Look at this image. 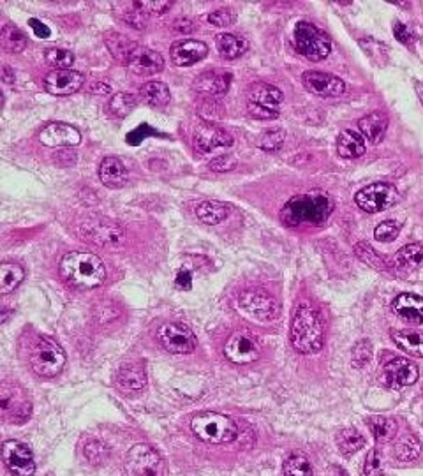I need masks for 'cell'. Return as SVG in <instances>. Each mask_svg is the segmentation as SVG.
Here are the masks:
<instances>
[{
  "mask_svg": "<svg viewBox=\"0 0 423 476\" xmlns=\"http://www.w3.org/2000/svg\"><path fill=\"white\" fill-rule=\"evenodd\" d=\"M334 212V201L323 191L293 196L281 210V221L289 228L321 226Z\"/></svg>",
  "mask_w": 423,
  "mask_h": 476,
  "instance_id": "cell-1",
  "label": "cell"
},
{
  "mask_svg": "<svg viewBox=\"0 0 423 476\" xmlns=\"http://www.w3.org/2000/svg\"><path fill=\"white\" fill-rule=\"evenodd\" d=\"M60 277L78 290H96L106 280V268L103 259L94 252H67L59 265Z\"/></svg>",
  "mask_w": 423,
  "mask_h": 476,
  "instance_id": "cell-2",
  "label": "cell"
},
{
  "mask_svg": "<svg viewBox=\"0 0 423 476\" xmlns=\"http://www.w3.org/2000/svg\"><path fill=\"white\" fill-rule=\"evenodd\" d=\"M291 346L300 355H312L321 351L325 344V327L320 312L309 304L296 307L289 328Z\"/></svg>",
  "mask_w": 423,
  "mask_h": 476,
  "instance_id": "cell-3",
  "label": "cell"
},
{
  "mask_svg": "<svg viewBox=\"0 0 423 476\" xmlns=\"http://www.w3.org/2000/svg\"><path fill=\"white\" fill-rule=\"evenodd\" d=\"M191 429H193L198 439L205 443H212V445L231 443L238 436L237 424L230 416L220 413H212V411L196 414L191 420Z\"/></svg>",
  "mask_w": 423,
  "mask_h": 476,
  "instance_id": "cell-4",
  "label": "cell"
},
{
  "mask_svg": "<svg viewBox=\"0 0 423 476\" xmlns=\"http://www.w3.org/2000/svg\"><path fill=\"white\" fill-rule=\"evenodd\" d=\"M293 42L296 52L310 62H321L332 52V41L323 30L310 21H298L293 32Z\"/></svg>",
  "mask_w": 423,
  "mask_h": 476,
  "instance_id": "cell-5",
  "label": "cell"
},
{
  "mask_svg": "<svg viewBox=\"0 0 423 476\" xmlns=\"http://www.w3.org/2000/svg\"><path fill=\"white\" fill-rule=\"evenodd\" d=\"M66 366V353L48 337L38 339L30 351V367L38 376L55 378Z\"/></svg>",
  "mask_w": 423,
  "mask_h": 476,
  "instance_id": "cell-6",
  "label": "cell"
},
{
  "mask_svg": "<svg viewBox=\"0 0 423 476\" xmlns=\"http://www.w3.org/2000/svg\"><path fill=\"white\" fill-rule=\"evenodd\" d=\"M284 94L270 83H256L249 90L247 111L258 120H272L279 117V108Z\"/></svg>",
  "mask_w": 423,
  "mask_h": 476,
  "instance_id": "cell-7",
  "label": "cell"
},
{
  "mask_svg": "<svg viewBox=\"0 0 423 476\" xmlns=\"http://www.w3.org/2000/svg\"><path fill=\"white\" fill-rule=\"evenodd\" d=\"M238 304L249 316L256 317L261 323H272L281 314V304L266 290H247L240 293Z\"/></svg>",
  "mask_w": 423,
  "mask_h": 476,
  "instance_id": "cell-8",
  "label": "cell"
},
{
  "mask_svg": "<svg viewBox=\"0 0 423 476\" xmlns=\"http://www.w3.org/2000/svg\"><path fill=\"white\" fill-rule=\"evenodd\" d=\"M125 476H164V463L152 446L136 445L125 457Z\"/></svg>",
  "mask_w": 423,
  "mask_h": 476,
  "instance_id": "cell-9",
  "label": "cell"
},
{
  "mask_svg": "<svg viewBox=\"0 0 423 476\" xmlns=\"http://www.w3.org/2000/svg\"><path fill=\"white\" fill-rule=\"evenodd\" d=\"M399 200V193L393 186L385 182H376L371 186L358 191L354 196V203L367 214H378V212L386 210Z\"/></svg>",
  "mask_w": 423,
  "mask_h": 476,
  "instance_id": "cell-10",
  "label": "cell"
},
{
  "mask_svg": "<svg viewBox=\"0 0 423 476\" xmlns=\"http://www.w3.org/2000/svg\"><path fill=\"white\" fill-rule=\"evenodd\" d=\"M259 355H261V348L258 341L247 332H235L224 344V356L237 366L254 363Z\"/></svg>",
  "mask_w": 423,
  "mask_h": 476,
  "instance_id": "cell-11",
  "label": "cell"
},
{
  "mask_svg": "<svg viewBox=\"0 0 423 476\" xmlns=\"http://www.w3.org/2000/svg\"><path fill=\"white\" fill-rule=\"evenodd\" d=\"M0 407H2L4 418L14 424H23L30 418L32 404L27 400L23 390L11 383H2L0 387Z\"/></svg>",
  "mask_w": 423,
  "mask_h": 476,
  "instance_id": "cell-12",
  "label": "cell"
},
{
  "mask_svg": "<svg viewBox=\"0 0 423 476\" xmlns=\"http://www.w3.org/2000/svg\"><path fill=\"white\" fill-rule=\"evenodd\" d=\"M159 341L166 351L173 355H186L196 349V337L186 324L166 323L159 328Z\"/></svg>",
  "mask_w": 423,
  "mask_h": 476,
  "instance_id": "cell-13",
  "label": "cell"
},
{
  "mask_svg": "<svg viewBox=\"0 0 423 476\" xmlns=\"http://www.w3.org/2000/svg\"><path fill=\"white\" fill-rule=\"evenodd\" d=\"M2 460L14 476H34L35 463L30 446L21 441H6L2 445Z\"/></svg>",
  "mask_w": 423,
  "mask_h": 476,
  "instance_id": "cell-14",
  "label": "cell"
},
{
  "mask_svg": "<svg viewBox=\"0 0 423 476\" xmlns=\"http://www.w3.org/2000/svg\"><path fill=\"white\" fill-rule=\"evenodd\" d=\"M81 235L85 240L101 245V247H115L124 240L122 230L104 219H86L81 225Z\"/></svg>",
  "mask_w": 423,
  "mask_h": 476,
  "instance_id": "cell-15",
  "label": "cell"
},
{
  "mask_svg": "<svg viewBox=\"0 0 423 476\" xmlns=\"http://www.w3.org/2000/svg\"><path fill=\"white\" fill-rule=\"evenodd\" d=\"M85 83L81 73L74 69H53L43 79V86L50 96L66 97L76 94Z\"/></svg>",
  "mask_w": 423,
  "mask_h": 476,
  "instance_id": "cell-16",
  "label": "cell"
},
{
  "mask_svg": "<svg viewBox=\"0 0 423 476\" xmlns=\"http://www.w3.org/2000/svg\"><path fill=\"white\" fill-rule=\"evenodd\" d=\"M418 367L406 358H393L383 367V383L388 388L411 387L418 381Z\"/></svg>",
  "mask_w": 423,
  "mask_h": 476,
  "instance_id": "cell-17",
  "label": "cell"
},
{
  "mask_svg": "<svg viewBox=\"0 0 423 476\" xmlns=\"http://www.w3.org/2000/svg\"><path fill=\"white\" fill-rule=\"evenodd\" d=\"M302 83L310 94L317 97H339L346 90L341 78L330 73H321V71H305L302 74Z\"/></svg>",
  "mask_w": 423,
  "mask_h": 476,
  "instance_id": "cell-18",
  "label": "cell"
},
{
  "mask_svg": "<svg viewBox=\"0 0 423 476\" xmlns=\"http://www.w3.org/2000/svg\"><path fill=\"white\" fill-rule=\"evenodd\" d=\"M193 145L196 152L208 154L212 152V150L219 149V147H231L233 145V138H231L230 132L217 128L215 124L203 122V124L198 125L196 131H194Z\"/></svg>",
  "mask_w": 423,
  "mask_h": 476,
  "instance_id": "cell-19",
  "label": "cell"
},
{
  "mask_svg": "<svg viewBox=\"0 0 423 476\" xmlns=\"http://www.w3.org/2000/svg\"><path fill=\"white\" fill-rule=\"evenodd\" d=\"M169 53H171V60L175 66L189 67L208 55V46L198 39H180V41L173 42Z\"/></svg>",
  "mask_w": 423,
  "mask_h": 476,
  "instance_id": "cell-20",
  "label": "cell"
},
{
  "mask_svg": "<svg viewBox=\"0 0 423 476\" xmlns=\"http://www.w3.org/2000/svg\"><path fill=\"white\" fill-rule=\"evenodd\" d=\"M125 66L129 67L131 73L138 74V76H154V74L161 73L162 71V67H164V59H162L161 53L154 52V50H148L145 48V46H138Z\"/></svg>",
  "mask_w": 423,
  "mask_h": 476,
  "instance_id": "cell-21",
  "label": "cell"
},
{
  "mask_svg": "<svg viewBox=\"0 0 423 476\" xmlns=\"http://www.w3.org/2000/svg\"><path fill=\"white\" fill-rule=\"evenodd\" d=\"M43 145L46 147H74L81 142V135L76 128L64 122H53L48 124L39 135Z\"/></svg>",
  "mask_w": 423,
  "mask_h": 476,
  "instance_id": "cell-22",
  "label": "cell"
},
{
  "mask_svg": "<svg viewBox=\"0 0 423 476\" xmlns=\"http://www.w3.org/2000/svg\"><path fill=\"white\" fill-rule=\"evenodd\" d=\"M392 311L399 319L411 324H423V298L414 293H400L393 300Z\"/></svg>",
  "mask_w": 423,
  "mask_h": 476,
  "instance_id": "cell-23",
  "label": "cell"
},
{
  "mask_svg": "<svg viewBox=\"0 0 423 476\" xmlns=\"http://www.w3.org/2000/svg\"><path fill=\"white\" fill-rule=\"evenodd\" d=\"M358 128H360L361 136L367 140L372 145H378L381 143V140L385 138L386 129H388V117L381 111H372V113L365 115L358 122Z\"/></svg>",
  "mask_w": 423,
  "mask_h": 476,
  "instance_id": "cell-24",
  "label": "cell"
},
{
  "mask_svg": "<svg viewBox=\"0 0 423 476\" xmlns=\"http://www.w3.org/2000/svg\"><path fill=\"white\" fill-rule=\"evenodd\" d=\"M99 178L110 189H120L128 183V169L118 157H104L99 166Z\"/></svg>",
  "mask_w": 423,
  "mask_h": 476,
  "instance_id": "cell-25",
  "label": "cell"
},
{
  "mask_svg": "<svg viewBox=\"0 0 423 476\" xmlns=\"http://www.w3.org/2000/svg\"><path fill=\"white\" fill-rule=\"evenodd\" d=\"M117 387L129 394L143 390L147 387V369L143 363L136 362L122 367L117 374Z\"/></svg>",
  "mask_w": 423,
  "mask_h": 476,
  "instance_id": "cell-26",
  "label": "cell"
},
{
  "mask_svg": "<svg viewBox=\"0 0 423 476\" xmlns=\"http://www.w3.org/2000/svg\"><path fill=\"white\" fill-rule=\"evenodd\" d=\"M367 150V143L360 132L353 129H346L339 135L337 140V154L344 159H356L361 157Z\"/></svg>",
  "mask_w": 423,
  "mask_h": 476,
  "instance_id": "cell-27",
  "label": "cell"
},
{
  "mask_svg": "<svg viewBox=\"0 0 423 476\" xmlns=\"http://www.w3.org/2000/svg\"><path fill=\"white\" fill-rule=\"evenodd\" d=\"M392 341L400 351L417 358H423V332L418 330H395L392 332Z\"/></svg>",
  "mask_w": 423,
  "mask_h": 476,
  "instance_id": "cell-28",
  "label": "cell"
},
{
  "mask_svg": "<svg viewBox=\"0 0 423 476\" xmlns=\"http://www.w3.org/2000/svg\"><path fill=\"white\" fill-rule=\"evenodd\" d=\"M395 268L402 272H413V270L423 266V245L422 244H407L397 251L393 258Z\"/></svg>",
  "mask_w": 423,
  "mask_h": 476,
  "instance_id": "cell-29",
  "label": "cell"
},
{
  "mask_svg": "<svg viewBox=\"0 0 423 476\" xmlns=\"http://www.w3.org/2000/svg\"><path fill=\"white\" fill-rule=\"evenodd\" d=\"M140 97L152 108H166L171 101V92L162 81H148L140 89Z\"/></svg>",
  "mask_w": 423,
  "mask_h": 476,
  "instance_id": "cell-30",
  "label": "cell"
},
{
  "mask_svg": "<svg viewBox=\"0 0 423 476\" xmlns=\"http://www.w3.org/2000/svg\"><path fill=\"white\" fill-rule=\"evenodd\" d=\"M230 212H231L230 205L222 203V201H217V200L201 201V203L196 207L198 219L208 226L219 225V222L226 221Z\"/></svg>",
  "mask_w": 423,
  "mask_h": 476,
  "instance_id": "cell-31",
  "label": "cell"
},
{
  "mask_svg": "<svg viewBox=\"0 0 423 476\" xmlns=\"http://www.w3.org/2000/svg\"><path fill=\"white\" fill-rule=\"evenodd\" d=\"M230 89V76L217 73H203L194 79V90L205 96H222Z\"/></svg>",
  "mask_w": 423,
  "mask_h": 476,
  "instance_id": "cell-32",
  "label": "cell"
},
{
  "mask_svg": "<svg viewBox=\"0 0 423 476\" xmlns=\"http://www.w3.org/2000/svg\"><path fill=\"white\" fill-rule=\"evenodd\" d=\"M215 46L220 57L227 60L238 59L249 50V42L244 38H238L235 34H219L215 39Z\"/></svg>",
  "mask_w": 423,
  "mask_h": 476,
  "instance_id": "cell-33",
  "label": "cell"
},
{
  "mask_svg": "<svg viewBox=\"0 0 423 476\" xmlns=\"http://www.w3.org/2000/svg\"><path fill=\"white\" fill-rule=\"evenodd\" d=\"M104 41H106V46L111 52V55H113L115 59L122 64H128V60L131 59L135 50L140 46L138 42L131 41V39L124 38V35H120V34H108Z\"/></svg>",
  "mask_w": 423,
  "mask_h": 476,
  "instance_id": "cell-34",
  "label": "cell"
},
{
  "mask_svg": "<svg viewBox=\"0 0 423 476\" xmlns=\"http://www.w3.org/2000/svg\"><path fill=\"white\" fill-rule=\"evenodd\" d=\"M25 279V270L16 263H2L0 265V293L9 295L16 290Z\"/></svg>",
  "mask_w": 423,
  "mask_h": 476,
  "instance_id": "cell-35",
  "label": "cell"
},
{
  "mask_svg": "<svg viewBox=\"0 0 423 476\" xmlns=\"http://www.w3.org/2000/svg\"><path fill=\"white\" fill-rule=\"evenodd\" d=\"M0 45L7 53H21L27 48V38L20 28L6 23L2 27V32H0Z\"/></svg>",
  "mask_w": 423,
  "mask_h": 476,
  "instance_id": "cell-36",
  "label": "cell"
},
{
  "mask_svg": "<svg viewBox=\"0 0 423 476\" xmlns=\"http://www.w3.org/2000/svg\"><path fill=\"white\" fill-rule=\"evenodd\" d=\"M368 429L374 434L376 441L386 443L395 438L397 434V421L388 416H371L367 420Z\"/></svg>",
  "mask_w": 423,
  "mask_h": 476,
  "instance_id": "cell-37",
  "label": "cell"
},
{
  "mask_svg": "<svg viewBox=\"0 0 423 476\" xmlns=\"http://www.w3.org/2000/svg\"><path fill=\"white\" fill-rule=\"evenodd\" d=\"M136 104H138V101H136V97L132 96V94L118 92V94H115V96H111L106 110L111 117L125 118L132 110H135Z\"/></svg>",
  "mask_w": 423,
  "mask_h": 476,
  "instance_id": "cell-38",
  "label": "cell"
},
{
  "mask_svg": "<svg viewBox=\"0 0 423 476\" xmlns=\"http://www.w3.org/2000/svg\"><path fill=\"white\" fill-rule=\"evenodd\" d=\"M337 445L341 453H344V455H353V453H356L358 450L363 448L365 439L356 429H344V431L339 432Z\"/></svg>",
  "mask_w": 423,
  "mask_h": 476,
  "instance_id": "cell-39",
  "label": "cell"
},
{
  "mask_svg": "<svg viewBox=\"0 0 423 476\" xmlns=\"http://www.w3.org/2000/svg\"><path fill=\"white\" fill-rule=\"evenodd\" d=\"M360 46L365 52V55H368V59L376 64V66H385L388 62V53L390 48L385 42H379L372 38H363L360 39Z\"/></svg>",
  "mask_w": 423,
  "mask_h": 476,
  "instance_id": "cell-40",
  "label": "cell"
},
{
  "mask_svg": "<svg viewBox=\"0 0 423 476\" xmlns=\"http://www.w3.org/2000/svg\"><path fill=\"white\" fill-rule=\"evenodd\" d=\"M122 6L125 7V11H117V14L125 21V23L131 25V27H135V28H138V30L147 27V13L141 9L140 2H129V4H122Z\"/></svg>",
  "mask_w": 423,
  "mask_h": 476,
  "instance_id": "cell-41",
  "label": "cell"
},
{
  "mask_svg": "<svg viewBox=\"0 0 423 476\" xmlns=\"http://www.w3.org/2000/svg\"><path fill=\"white\" fill-rule=\"evenodd\" d=\"M422 452V446L418 443V439L414 436L407 434L404 436L399 441V445L395 446V457L402 463H411V460L417 459Z\"/></svg>",
  "mask_w": 423,
  "mask_h": 476,
  "instance_id": "cell-42",
  "label": "cell"
},
{
  "mask_svg": "<svg viewBox=\"0 0 423 476\" xmlns=\"http://www.w3.org/2000/svg\"><path fill=\"white\" fill-rule=\"evenodd\" d=\"M282 473L284 476H312V466H310L309 459L305 455H291L286 459L284 466H282Z\"/></svg>",
  "mask_w": 423,
  "mask_h": 476,
  "instance_id": "cell-43",
  "label": "cell"
},
{
  "mask_svg": "<svg viewBox=\"0 0 423 476\" xmlns=\"http://www.w3.org/2000/svg\"><path fill=\"white\" fill-rule=\"evenodd\" d=\"M45 60L46 64L57 67V69H71V66L74 64V55L69 50L50 48L45 52Z\"/></svg>",
  "mask_w": 423,
  "mask_h": 476,
  "instance_id": "cell-44",
  "label": "cell"
},
{
  "mask_svg": "<svg viewBox=\"0 0 423 476\" xmlns=\"http://www.w3.org/2000/svg\"><path fill=\"white\" fill-rule=\"evenodd\" d=\"M284 131L282 129H270V131L263 132L258 140V147L265 152H277L281 147L284 145Z\"/></svg>",
  "mask_w": 423,
  "mask_h": 476,
  "instance_id": "cell-45",
  "label": "cell"
},
{
  "mask_svg": "<svg viewBox=\"0 0 423 476\" xmlns=\"http://www.w3.org/2000/svg\"><path fill=\"white\" fill-rule=\"evenodd\" d=\"M354 252H356V256L361 259V261L368 263V265L376 266V268H379V270L386 268L385 259H383L381 256H379L378 252H376L374 249H372L368 244H363V242H360V244L354 245Z\"/></svg>",
  "mask_w": 423,
  "mask_h": 476,
  "instance_id": "cell-46",
  "label": "cell"
},
{
  "mask_svg": "<svg viewBox=\"0 0 423 476\" xmlns=\"http://www.w3.org/2000/svg\"><path fill=\"white\" fill-rule=\"evenodd\" d=\"M400 233V225L395 221H383L381 225L376 226L374 230V237L378 242H383V244H390V242L397 240Z\"/></svg>",
  "mask_w": 423,
  "mask_h": 476,
  "instance_id": "cell-47",
  "label": "cell"
},
{
  "mask_svg": "<svg viewBox=\"0 0 423 476\" xmlns=\"http://www.w3.org/2000/svg\"><path fill=\"white\" fill-rule=\"evenodd\" d=\"M353 366L361 369V367L367 366L368 362L372 360V344L368 341H358L353 348Z\"/></svg>",
  "mask_w": 423,
  "mask_h": 476,
  "instance_id": "cell-48",
  "label": "cell"
},
{
  "mask_svg": "<svg viewBox=\"0 0 423 476\" xmlns=\"http://www.w3.org/2000/svg\"><path fill=\"white\" fill-rule=\"evenodd\" d=\"M85 457L92 464H103L108 457V448L101 441L92 439L85 445Z\"/></svg>",
  "mask_w": 423,
  "mask_h": 476,
  "instance_id": "cell-49",
  "label": "cell"
},
{
  "mask_svg": "<svg viewBox=\"0 0 423 476\" xmlns=\"http://www.w3.org/2000/svg\"><path fill=\"white\" fill-rule=\"evenodd\" d=\"M235 13L231 9H217L213 11L207 16L208 23L213 25V27H219V28H224V27H230V25L235 23Z\"/></svg>",
  "mask_w": 423,
  "mask_h": 476,
  "instance_id": "cell-50",
  "label": "cell"
},
{
  "mask_svg": "<svg viewBox=\"0 0 423 476\" xmlns=\"http://www.w3.org/2000/svg\"><path fill=\"white\" fill-rule=\"evenodd\" d=\"M363 475L365 476H383V468H381V455H379L378 450H371L365 459L363 464Z\"/></svg>",
  "mask_w": 423,
  "mask_h": 476,
  "instance_id": "cell-51",
  "label": "cell"
},
{
  "mask_svg": "<svg viewBox=\"0 0 423 476\" xmlns=\"http://www.w3.org/2000/svg\"><path fill=\"white\" fill-rule=\"evenodd\" d=\"M393 35H395V39H399V42H402V45L406 46L414 45V35L411 34L410 28H407L404 23H400V21H395V23H393Z\"/></svg>",
  "mask_w": 423,
  "mask_h": 476,
  "instance_id": "cell-52",
  "label": "cell"
},
{
  "mask_svg": "<svg viewBox=\"0 0 423 476\" xmlns=\"http://www.w3.org/2000/svg\"><path fill=\"white\" fill-rule=\"evenodd\" d=\"M141 9L145 11L147 14H164L166 11H169L171 7V2H162V0H157V2H140Z\"/></svg>",
  "mask_w": 423,
  "mask_h": 476,
  "instance_id": "cell-53",
  "label": "cell"
},
{
  "mask_svg": "<svg viewBox=\"0 0 423 476\" xmlns=\"http://www.w3.org/2000/svg\"><path fill=\"white\" fill-rule=\"evenodd\" d=\"M235 166H237V161L231 156H219L210 162V169L213 171H231Z\"/></svg>",
  "mask_w": 423,
  "mask_h": 476,
  "instance_id": "cell-54",
  "label": "cell"
},
{
  "mask_svg": "<svg viewBox=\"0 0 423 476\" xmlns=\"http://www.w3.org/2000/svg\"><path fill=\"white\" fill-rule=\"evenodd\" d=\"M28 25H30V28L34 30L35 38L39 39H46L50 38V34H52V30H50L43 21H39L38 18H30V20H28Z\"/></svg>",
  "mask_w": 423,
  "mask_h": 476,
  "instance_id": "cell-55",
  "label": "cell"
},
{
  "mask_svg": "<svg viewBox=\"0 0 423 476\" xmlns=\"http://www.w3.org/2000/svg\"><path fill=\"white\" fill-rule=\"evenodd\" d=\"M176 286L182 288V290H191V286H193V276H191L189 270H180L179 276H176Z\"/></svg>",
  "mask_w": 423,
  "mask_h": 476,
  "instance_id": "cell-56",
  "label": "cell"
},
{
  "mask_svg": "<svg viewBox=\"0 0 423 476\" xmlns=\"http://www.w3.org/2000/svg\"><path fill=\"white\" fill-rule=\"evenodd\" d=\"M173 28H175L176 32H180V34H191V32L194 30V25L193 21L184 18V20H176L175 23H173Z\"/></svg>",
  "mask_w": 423,
  "mask_h": 476,
  "instance_id": "cell-57",
  "label": "cell"
},
{
  "mask_svg": "<svg viewBox=\"0 0 423 476\" xmlns=\"http://www.w3.org/2000/svg\"><path fill=\"white\" fill-rule=\"evenodd\" d=\"M2 78L6 83H13L14 81V73L11 71L9 66H4L2 67Z\"/></svg>",
  "mask_w": 423,
  "mask_h": 476,
  "instance_id": "cell-58",
  "label": "cell"
},
{
  "mask_svg": "<svg viewBox=\"0 0 423 476\" xmlns=\"http://www.w3.org/2000/svg\"><path fill=\"white\" fill-rule=\"evenodd\" d=\"M328 476H348L341 466H330L328 468Z\"/></svg>",
  "mask_w": 423,
  "mask_h": 476,
  "instance_id": "cell-59",
  "label": "cell"
},
{
  "mask_svg": "<svg viewBox=\"0 0 423 476\" xmlns=\"http://www.w3.org/2000/svg\"><path fill=\"white\" fill-rule=\"evenodd\" d=\"M414 90H417L418 99H420V103L423 104V83H422V81H417V83H414Z\"/></svg>",
  "mask_w": 423,
  "mask_h": 476,
  "instance_id": "cell-60",
  "label": "cell"
}]
</instances>
